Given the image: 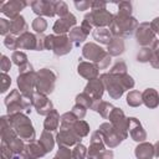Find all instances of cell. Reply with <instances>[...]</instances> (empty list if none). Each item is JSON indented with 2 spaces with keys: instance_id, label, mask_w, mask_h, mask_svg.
<instances>
[{
  "instance_id": "cell-4",
  "label": "cell",
  "mask_w": 159,
  "mask_h": 159,
  "mask_svg": "<svg viewBox=\"0 0 159 159\" xmlns=\"http://www.w3.org/2000/svg\"><path fill=\"white\" fill-rule=\"evenodd\" d=\"M57 116L55 117V118H52V117H48L47 119H46V122H45V127H46V129H48V130H52L53 128H56V124H57Z\"/></svg>"
},
{
  "instance_id": "cell-6",
  "label": "cell",
  "mask_w": 159,
  "mask_h": 159,
  "mask_svg": "<svg viewBox=\"0 0 159 159\" xmlns=\"http://www.w3.org/2000/svg\"><path fill=\"white\" fill-rule=\"evenodd\" d=\"M12 58L15 60V62H16L17 65H20L21 62H24V61H25V58H26V56H25L24 53H19V52H16V53H14V56H12Z\"/></svg>"
},
{
  "instance_id": "cell-1",
  "label": "cell",
  "mask_w": 159,
  "mask_h": 159,
  "mask_svg": "<svg viewBox=\"0 0 159 159\" xmlns=\"http://www.w3.org/2000/svg\"><path fill=\"white\" fill-rule=\"evenodd\" d=\"M143 99L148 107H155L158 104V94L154 89H147L143 93Z\"/></svg>"
},
{
  "instance_id": "cell-7",
  "label": "cell",
  "mask_w": 159,
  "mask_h": 159,
  "mask_svg": "<svg viewBox=\"0 0 159 159\" xmlns=\"http://www.w3.org/2000/svg\"><path fill=\"white\" fill-rule=\"evenodd\" d=\"M75 154H76V157H77V158L80 157V159H81V158H83V157H84V147H82V145H78V147L76 148V152H75Z\"/></svg>"
},
{
  "instance_id": "cell-8",
  "label": "cell",
  "mask_w": 159,
  "mask_h": 159,
  "mask_svg": "<svg viewBox=\"0 0 159 159\" xmlns=\"http://www.w3.org/2000/svg\"><path fill=\"white\" fill-rule=\"evenodd\" d=\"M9 67H10V62L7 61L6 57H2V70H4V71H7Z\"/></svg>"
},
{
  "instance_id": "cell-2",
  "label": "cell",
  "mask_w": 159,
  "mask_h": 159,
  "mask_svg": "<svg viewBox=\"0 0 159 159\" xmlns=\"http://www.w3.org/2000/svg\"><path fill=\"white\" fill-rule=\"evenodd\" d=\"M152 149H153L152 145H149V144H142V145H139L137 148L135 154H137V157L139 159H149L152 157V154H153Z\"/></svg>"
},
{
  "instance_id": "cell-3",
  "label": "cell",
  "mask_w": 159,
  "mask_h": 159,
  "mask_svg": "<svg viewBox=\"0 0 159 159\" xmlns=\"http://www.w3.org/2000/svg\"><path fill=\"white\" fill-rule=\"evenodd\" d=\"M128 104H130V106L140 104V94L138 92H130L128 94Z\"/></svg>"
},
{
  "instance_id": "cell-5",
  "label": "cell",
  "mask_w": 159,
  "mask_h": 159,
  "mask_svg": "<svg viewBox=\"0 0 159 159\" xmlns=\"http://www.w3.org/2000/svg\"><path fill=\"white\" fill-rule=\"evenodd\" d=\"M52 138H51V135H47L46 133H43L42 134V139H41V142L42 143H46V145H45V148H46V150H51V148H52V140H51Z\"/></svg>"
},
{
  "instance_id": "cell-9",
  "label": "cell",
  "mask_w": 159,
  "mask_h": 159,
  "mask_svg": "<svg viewBox=\"0 0 159 159\" xmlns=\"http://www.w3.org/2000/svg\"><path fill=\"white\" fill-rule=\"evenodd\" d=\"M2 78H4V87H2V92H4V91H6V83L10 82V80L6 75H2Z\"/></svg>"
}]
</instances>
